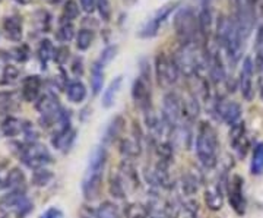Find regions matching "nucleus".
<instances>
[{
  "mask_svg": "<svg viewBox=\"0 0 263 218\" xmlns=\"http://www.w3.org/2000/svg\"><path fill=\"white\" fill-rule=\"evenodd\" d=\"M216 41L218 46L226 48L227 56L231 65H237L245 51L246 40L240 34V29L235 24L234 18L221 16L216 25Z\"/></svg>",
  "mask_w": 263,
  "mask_h": 218,
  "instance_id": "1",
  "label": "nucleus"
},
{
  "mask_svg": "<svg viewBox=\"0 0 263 218\" xmlns=\"http://www.w3.org/2000/svg\"><path fill=\"white\" fill-rule=\"evenodd\" d=\"M174 31L176 35L179 38L180 46H186V44H200L205 47V40L200 35V29H199V19L195 10L192 8H181L177 10L174 21Z\"/></svg>",
  "mask_w": 263,
  "mask_h": 218,
  "instance_id": "2",
  "label": "nucleus"
},
{
  "mask_svg": "<svg viewBox=\"0 0 263 218\" xmlns=\"http://www.w3.org/2000/svg\"><path fill=\"white\" fill-rule=\"evenodd\" d=\"M105 161H107L105 148L97 147L89 157L88 169H86L84 181H82V192H84L86 199L92 201L98 196L100 189H101V183H103Z\"/></svg>",
  "mask_w": 263,
  "mask_h": 218,
  "instance_id": "3",
  "label": "nucleus"
},
{
  "mask_svg": "<svg viewBox=\"0 0 263 218\" xmlns=\"http://www.w3.org/2000/svg\"><path fill=\"white\" fill-rule=\"evenodd\" d=\"M196 154L199 161L206 169L215 167L218 161V136L216 131L206 122L199 124L196 136Z\"/></svg>",
  "mask_w": 263,
  "mask_h": 218,
  "instance_id": "4",
  "label": "nucleus"
},
{
  "mask_svg": "<svg viewBox=\"0 0 263 218\" xmlns=\"http://www.w3.org/2000/svg\"><path fill=\"white\" fill-rule=\"evenodd\" d=\"M155 75L161 86L170 88L174 85L180 75L174 59L168 57L165 53H160L155 57Z\"/></svg>",
  "mask_w": 263,
  "mask_h": 218,
  "instance_id": "5",
  "label": "nucleus"
},
{
  "mask_svg": "<svg viewBox=\"0 0 263 218\" xmlns=\"http://www.w3.org/2000/svg\"><path fill=\"white\" fill-rule=\"evenodd\" d=\"M162 119L170 129L181 123L183 119V100L177 93H167L162 101Z\"/></svg>",
  "mask_w": 263,
  "mask_h": 218,
  "instance_id": "6",
  "label": "nucleus"
},
{
  "mask_svg": "<svg viewBox=\"0 0 263 218\" xmlns=\"http://www.w3.org/2000/svg\"><path fill=\"white\" fill-rule=\"evenodd\" d=\"M22 161L25 162L31 169H43L46 164L51 162V155L47 151L46 147L40 145L37 142L29 143L28 147H25L21 152Z\"/></svg>",
  "mask_w": 263,
  "mask_h": 218,
  "instance_id": "7",
  "label": "nucleus"
},
{
  "mask_svg": "<svg viewBox=\"0 0 263 218\" xmlns=\"http://www.w3.org/2000/svg\"><path fill=\"white\" fill-rule=\"evenodd\" d=\"M29 202L25 198L24 192H15L12 190L10 193H6L0 198V212L8 214V212H18V215H24L29 209Z\"/></svg>",
  "mask_w": 263,
  "mask_h": 218,
  "instance_id": "8",
  "label": "nucleus"
},
{
  "mask_svg": "<svg viewBox=\"0 0 263 218\" xmlns=\"http://www.w3.org/2000/svg\"><path fill=\"white\" fill-rule=\"evenodd\" d=\"M179 3H168V5H165V6H162L152 18L142 27L141 32H139V35L142 38H152L155 37L157 34H158V31H160L161 25L165 22V19L168 18L170 15H171V12L176 9V6H177Z\"/></svg>",
  "mask_w": 263,
  "mask_h": 218,
  "instance_id": "9",
  "label": "nucleus"
},
{
  "mask_svg": "<svg viewBox=\"0 0 263 218\" xmlns=\"http://www.w3.org/2000/svg\"><path fill=\"white\" fill-rule=\"evenodd\" d=\"M132 98L135 104L138 105L141 110L146 112L152 108V95H151V81H146L145 78H136L133 86H132Z\"/></svg>",
  "mask_w": 263,
  "mask_h": 218,
  "instance_id": "10",
  "label": "nucleus"
},
{
  "mask_svg": "<svg viewBox=\"0 0 263 218\" xmlns=\"http://www.w3.org/2000/svg\"><path fill=\"white\" fill-rule=\"evenodd\" d=\"M215 110L218 116L221 117V120L226 122L227 124H230V126L240 122L241 107H240V104H237L235 101H230V100H226V98H221V100L216 101Z\"/></svg>",
  "mask_w": 263,
  "mask_h": 218,
  "instance_id": "11",
  "label": "nucleus"
},
{
  "mask_svg": "<svg viewBox=\"0 0 263 218\" xmlns=\"http://www.w3.org/2000/svg\"><path fill=\"white\" fill-rule=\"evenodd\" d=\"M206 62H208V70H209V76L212 79L214 84H221L226 81V67H224V62L222 57L219 55V50H206Z\"/></svg>",
  "mask_w": 263,
  "mask_h": 218,
  "instance_id": "12",
  "label": "nucleus"
},
{
  "mask_svg": "<svg viewBox=\"0 0 263 218\" xmlns=\"http://www.w3.org/2000/svg\"><path fill=\"white\" fill-rule=\"evenodd\" d=\"M228 196H230V204L237 214L243 215L246 211V199L243 195V179L235 174L230 181V188H228Z\"/></svg>",
  "mask_w": 263,
  "mask_h": 218,
  "instance_id": "13",
  "label": "nucleus"
},
{
  "mask_svg": "<svg viewBox=\"0 0 263 218\" xmlns=\"http://www.w3.org/2000/svg\"><path fill=\"white\" fill-rule=\"evenodd\" d=\"M253 72L254 62L250 56H247L243 62L241 74H240V89L247 101L253 98Z\"/></svg>",
  "mask_w": 263,
  "mask_h": 218,
  "instance_id": "14",
  "label": "nucleus"
},
{
  "mask_svg": "<svg viewBox=\"0 0 263 218\" xmlns=\"http://www.w3.org/2000/svg\"><path fill=\"white\" fill-rule=\"evenodd\" d=\"M230 142L233 145L234 151L240 155L245 157L247 148H249V141L246 138V128L243 122H238L231 126L230 131Z\"/></svg>",
  "mask_w": 263,
  "mask_h": 218,
  "instance_id": "15",
  "label": "nucleus"
},
{
  "mask_svg": "<svg viewBox=\"0 0 263 218\" xmlns=\"http://www.w3.org/2000/svg\"><path fill=\"white\" fill-rule=\"evenodd\" d=\"M145 123H146V128H148L151 136L155 142L161 141V136L165 133V128H168L164 122L162 116L160 117L152 108L145 112Z\"/></svg>",
  "mask_w": 263,
  "mask_h": 218,
  "instance_id": "16",
  "label": "nucleus"
},
{
  "mask_svg": "<svg viewBox=\"0 0 263 218\" xmlns=\"http://www.w3.org/2000/svg\"><path fill=\"white\" fill-rule=\"evenodd\" d=\"M41 79L37 75L27 76L24 81H22V89H21V94L22 98L28 103H32L37 100L38 94H40V89H41Z\"/></svg>",
  "mask_w": 263,
  "mask_h": 218,
  "instance_id": "17",
  "label": "nucleus"
},
{
  "mask_svg": "<svg viewBox=\"0 0 263 218\" xmlns=\"http://www.w3.org/2000/svg\"><path fill=\"white\" fill-rule=\"evenodd\" d=\"M3 31L5 35L12 41H21L22 38V21L16 15L6 16L3 21Z\"/></svg>",
  "mask_w": 263,
  "mask_h": 218,
  "instance_id": "18",
  "label": "nucleus"
},
{
  "mask_svg": "<svg viewBox=\"0 0 263 218\" xmlns=\"http://www.w3.org/2000/svg\"><path fill=\"white\" fill-rule=\"evenodd\" d=\"M212 10H211V6L209 3H205L202 5V9L197 15V19H199V29H200V35L202 38L208 41V37L212 31Z\"/></svg>",
  "mask_w": 263,
  "mask_h": 218,
  "instance_id": "19",
  "label": "nucleus"
},
{
  "mask_svg": "<svg viewBox=\"0 0 263 218\" xmlns=\"http://www.w3.org/2000/svg\"><path fill=\"white\" fill-rule=\"evenodd\" d=\"M123 129H124V119H123L122 116H116L113 120L108 123L107 129H105V133H104L103 136L104 145L113 143L122 135Z\"/></svg>",
  "mask_w": 263,
  "mask_h": 218,
  "instance_id": "20",
  "label": "nucleus"
},
{
  "mask_svg": "<svg viewBox=\"0 0 263 218\" xmlns=\"http://www.w3.org/2000/svg\"><path fill=\"white\" fill-rule=\"evenodd\" d=\"M75 135L76 132L70 126L65 128V129H59L54 133V136L51 139V143H53V147L57 148V150H67L72 145V142H73Z\"/></svg>",
  "mask_w": 263,
  "mask_h": 218,
  "instance_id": "21",
  "label": "nucleus"
},
{
  "mask_svg": "<svg viewBox=\"0 0 263 218\" xmlns=\"http://www.w3.org/2000/svg\"><path fill=\"white\" fill-rule=\"evenodd\" d=\"M205 202L206 207L211 211H219L224 205V196H222V190L219 188V185L211 186L205 190Z\"/></svg>",
  "mask_w": 263,
  "mask_h": 218,
  "instance_id": "22",
  "label": "nucleus"
},
{
  "mask_svg": "<svg viewBox=\"0 0 263 218\" xmlns=\"http://www.w3.org/2000/svg\"><path fill=\"white\" fill-rule=\"evenodd\" d=\"M199 112H200V105L196 95H189L186 100H183V119H186L187 122H193L199 116Z\"/></svg>",
  "mask_w": 263,
  "mask_h": 218,
  "instance_id": "23",
  "label": "nucleus"
},
{
  "mask_svg": "<svg viewBox=\"0 0 263 218\" xmlns=\"http://www.w3.org/2000/svg\"><path fill=\"white\" fill-rule=\"evenodd\" d=\"M120 152L126 158H136L141 154V139L136 136L135 139L124 138L120 142Z\"/></svg>",
  "mask_w": 263,
  "mask_h": 218,
  "instance_id": "24",
  "label": "nucleus"
},
{
  "mask_svg": "<svg viewBox=\"0 0 263 218\" xmlns=\"http://www.w3.org/2000/svg\"><path fill=\"white\" fill-rule=\"evenodd\" d=\"M122 82H123V78L122 76H117V78H114L113 81L110 82V85L107 86V89L104 91L103 94V105L104 107H111L114 104V100H116V97L119 94V91H120V88H122Z\"/></svg>",
  "mask_w": 263,
  "mask_h": 218,
  "instance_id": "25",
  "label": "nucleus"
},
{
  "mask_svg": "<svg viewBox=\"0 0 263 218\" xmlns=\"http://www.w3.org/2000/svg\"><path fill=\"white\" fill-rule=\"evenodd\" d=\"M5 186H8L9 189L15 190V192H24L25 190V176H24V173L19 169H12L8 173Z\"/></svg>",
  "mask_w": 263,
  "mask_h": 218,
  "instance_id": "26",
  "label": "nucleus"
},
{
  "mask_svg": "<svg viewBox=\"0 0 263 218\" xmlns=\"http://www.w3.org/2000/svg\"><path fill=\"white\" fill-rule=\"evenodd\" d=\"M66 94L72 103H82L86 97V88L81 81H73L66 88Z\"/></svg>",
  "mask_w": 263,
  "mask_h": 218,
  "instance_id": "27",
  "label": "nucleus"
},
{
  "mask_svg": "<svg viewBox=\"0 0 263 218\" xmlns=\"http://www.w3.org/2000/svg\"><path fill=\"white\" fill-rule=\"evenodd\" d=\"M120 171H122V174H120V177H122V180L127 181L129 185H130L133 189H136V188H139V177H138V171L135 170V167L132 166V162H129L127 160H124L122 162V166H120Z\"/></svg>",
  "mask_w": 263,
  "mask_h": 218,
  "instance_id": "28",
  "label": "nucleus"
},
{
  "mask_svg": "<svg viewBox=\"0 0 263 218\" xmlns=\"http://www.w3.org/2000/svg\"><path fill=\"white\" fill-rule=\"evenodd\" d=\"M2 132L9 138L18 136L19 133L24 132V123L16 117H6L2 123Z\"/></svg>",
  "mask_w": 263,
  "mask_h": 218,
  "instance_id": "29",
  "label": "nucleus"
},
{
  "mask_svg": "<svg viewBox=\"0 0 263 218\" xmlns=\"http://www.w3.org/2000/svg\"><path fill=\"white\" fill-rule=\"evenodd\" d=\"M54 51H56V50H54V47H53V44H51L50 40H43V41L40 43V46H38V59H40L43 67L47 66L48 60L54 59Z\"/></svg>",
  "mask_w": 263,
  "mask_h": 218,
  "instance_id": "30",
  "label": "nucleus"
},
{
  "mask_svg": "<svg viewBox=\"0 0 263 218\" xmlns=\"http://www.w3.org/2000/svg\"><path fill=\"white\" fill-rule=\"evenodd\" d=\"M104 84V67H101L97 62L92 65L91 69V88L94 95L100 94V91L103 89Z\"/></svg>",
  "mask_w": 263,
  "mask_h": 218,
  "instance_id": "31",
  "label": "nucleus"
},
{
  "mask_svg": "<svg viewBox=\"0 0 263 218\" xmlns=\"http://www.w3.org/2000/svg\"><path fill=\"white\" fill-rule=\"evenodd\" d=\"M95 215L97 218H120V212L113 202H103L95 211Z\"/></svg>",
  "mask_w": 263,
  "mask_h": 218,
  "instance_id": "32",
  "label": "nucleus"
},
{
  "mask_svg": "<svg viewBox=\"0 0 263 218\" xmlns=\"http://www.w3.org/2000/svg\"><path fill=\"white\" fill-rule=\"evenodd\" d=\"M94 41V32L91 29H81L76 37V47L79 50H88Z\"/></svg>",
  "mask_w": 263,
  "mask_h": 218,
  "instance_id": "33",
  "label": "nucleus"
},
{
  "mask_svg": "<svg viewBox=\"0 0 263 218\" xmlns=\"http://www.w3.org/2000/svg\"><path fill=\"white\" fill-rule=\"evenodd\" d=\"M56 37L60 43H69L72 38L75 37V28H73L72 22L63 21L62 25H60V28L57 29Z\"/></svg>",
  "mask_w": 263,
  "mask_h": 218,
  "instance_id": "34",
  "label": "nucleus"
},
{
  "mask_svg": "<svg viewBox=\"0 0 263 218\" xmlns=\"http://www.w3.org/2000/svg\"><path fill=\"white\" fill-rule=\"evenodd\" d=\"M110 193L117 199L124 198V183H123L120 174H111V177H110Z\"/></svg>",
  "mask_w": 263,
  "mask_h": 218,
  "instance_id": "35",
  "label": "nucleus"
},
{
  "mask_svg": "<svg viewBox=\"0 0 263 218\" xmlns=\"http://www.w3.org/2000/svg\"><path fill=\"white\" fill-rule=\"evenodd\" d=\"M126 218H149V212L141 204H129L124 209Z\"/></svg>",
  "mask_w": 263,
  "mask_h": 218,
  "instance_id": "36",
  "label": "nucleus"
},
{
  "mask_svg": "<svg viewBox=\"0 0 263 218\" xmlns=\"http://www.w3.org/2000/svg\"><path fill=\"white\" fill-rule=\"evenodd\" d=\"M252 173L253 174H262L263 173V143H257L253 151V160H252Z\"/></svg>",
  "mask_w": 263,
  "mask_h": 218,
  "instance_id": "37",
  "label": "nucleus"
},
{
  "mask_svg": "<svg viewBox=\"0 0 263 218\" xmlns=\"http://www.w3.org/2000/svg\"><path fill=\"white\" fill-rule=\"evenodd\" d=\"M155 151L158 154L160 160L170 161L173 158V143L167 142V141H158V142H155Z\"/></svg>",
  "mask_w": 263,
  "mask_h": 218,
  "instance_id": "38",
  "label": "nucleus"
},
{
  "mask_svg": "<svg viewBox=\"0 0 263 218\" xmlns=\"http://www.w3.org/2000/svg\"><path fill=\"white\" fill-rule=\"evenodd\" d=\"M53 179L51 171L46 170V169H37L32 174V183L35 186H46Z\"/></svg>",
  "mask_w": 263,
  "mask_h": 218,
  "instance_id": "39",
  "label": "nucleus"
},
{
  "mask_svg": "<svg viewBox=\"0 0 263 218\" xmlns=\"http://www.w3.org/2000/svg\"><path fill=\"white\" fill-rule=\"evenodd\" d=\"M79 16V6L75 0H67L63 8V19L66 22H72L73 19Z\"/></svg>",
  "mask_w": 263,
  "mask_h": 218,
  "instance_id": "40",
  "label": "nucleus"
},
{
  "mask_svg": "<svg viewBox=\"0 0 263 218\" xmlns=\"http://www.w3.org/2000/svg\"><path fill=\"white\" fill-rule=\"evenodd\" d=\"M116 53H117V46H108L103 50V53L100 55V59L97 60V63L101 67H105L114 57H116Z\"/></svg>",
  "mask_w": 263,
  "mask_h": 218,
  "instance_id": "41",
  "label": "nucleus"
},
{
  "mask_svg": "<svg viewBox=\"0 0 263 218\" xmlns=\"http://www.w3.org/2000/svg\"><path fill=\"white\" fill-rule=\"evenodd\" d=\"M181 186H183V192L186 193V196H192L197 192V181L193 176H189V174L184 176Z\"/></svg>",
  "mask_w": 263,
  "mask_h": 218,
  "instance_id": "42",
  "label": "nucleus"
},
{
  "mask_svg": "<svg viewBox=\"0 0 263 218\" xmlns=\"http://www.w3.org/2000/svg\"><path fill=\"white\" fill-rule=\"evenodd\" d=\"M10 56L13 57L16 62H25V60H28L29 57V48L28 46H25V44H22V46H18V47L12 48L10 50Z\"/></svg>",
  "mask_w": 263,
  "mask_h": 218,
  "instance_id": "43",
  "label": "nucleus"
},
{
  "mask_svg": "<svg viewBox=\"0 0 263 218\" xmlns=\"http://www.w3.org/2000/svg\"><path fill=\"white\" fill-rule=\"evenodd\" d=\"M18 67L8 65V66L5 67V70H3V76H2L3 79H2V82H3V84H12V82H15V81L18 79Z\"/></svg>",
  "mask_w": 263,
  "mask_h": 218,
  "instance_id": "44",
  "label": "nucleus"
},
{
  "mask_svg": "<svg viewBox=\"0 0 263 218\" xmlns=\"http://www.w3.org/2000/svg\"><path fill=\"white\" fill-rule=\"evenodd\" d=\"M97 8L104 21H110L111 18V5L108 0H97Z\"/></svg>",
  "mask_w": 263,
  "mask_h": 218,
  "instance_id": "45",
  "label": "nucleus"
},
{
  "mask_svg": "<svg viewBox=\"0 0 263 218\" xmlns=\"http://www.w3.org/2000/svg\"><path fill=\"white\" fill-rule=\"evenodd\" d=\"M35 22L40 27V31H47L48 25H50V15H48L46 10H40L35 13Z\"/></svg>",
  "mask_w": 263,
  "mask_h": 218,
  "instance_id": "46",
  "label": "nucleus"
},
{
  "mask_svg": "<svg viewBox=\"0 0 263 218\" xmlns=\"http://www.w3.org/2000/svg\"><path fill=\"white\" fill-rule=\"evenodd\" d=\"M237 10H254L259 0H233Z\"/></svg>",
  "mask_w": 263,
  "mask_h": 218,
  "instance_id": "47",
  "label": "nucleus"
},
{
  "mask_svg": "<svg viewBox=\"0 0 263 218\" xmlns=\"http://www.w3.org/2000/svg\"><path fill=\"white\" fill-rule=\"evenodd\" d=\"M165 214H167V217L168 218H179L180 207L176 202L168 201V202L165 204Z\"/></svg>",
  "mask_w": 263,
  "mask_h": 218,
  "instance_id": "48",
  "label": "nucleus"
},
{
  "mask_svg": "<svg viewBox=\"0 0 263 218\" xmlns=\"http://www.w3.org/2000/svg\"><path fill=\"white\" fill-rule=\"evenodd\" d=\"M67 57H69V48L65 47V46L56 48V51H54V60H56L59 65H63L66 60H67Z\"/></svg>",
  "mask_w": 263,
  "mask_h": 218,
  "instance_id": "49",
  "label": "nucleus"
},
{
  "mask_svg": "<svg viewBox=\"0 0 263 218\" xmlns=\"http://www.w3.org/2000/svg\"><path fill=\"white\" fill-rule=\"evenodd\" d=\"M72 72H73L75 76H82V74H84V62H82V59L76 57L75 60H73V63H72Z\"/></svg>",
  "mask_w": 263,
  "mask_h": 218,
  "instance_id": "50",
  "label": "nucleus"
},
{
  "mask_svg": "<svg viewBox=\"0 0 263 218\" xmlns=\"http://www.w3.org/2000/svg\"><path fill=\"white\" fill-rule=\"evenodd\" d=\"M79 3H81V8L86 13H92L95 8H97V2L95 0H79Z\"/></svg>",
  "mask_w": 263,
  "mask_h": 218,
  "instance_id": "51",
  "label": "nucleus"
},
{
  "mask_svg": "<svg viewBox=\"0 0 263 218\" xmlns=\"http://www.w3.org/2000/svg\"><path fill=\"white\" fill-rule=\"evenodd\" d=\"M256 69L263 74V44L257 47V55H256Z\"/></svg>",
  "mask_w": 263,
  "mask_h": 218,
  "instance_id": "52",
  "label": "nucleus"
},
{
  "mask_svg": "<svg viewBox=\"0 0 263 218\" xmlns=\"http://www.w3.org/2000/svg\"><path fill=\"white\" fill-rule=\"evenodd\" d=\"M62 217H63V215H62V212H60L59 209L50 208L47 209V211H46V212H44V214H43L40 218H62Z\"/></svg>",
  "mask_w": 263,
  "mask_h": 218,
  "instance_id": "53",
  "label": "nucleus"
},
{
  "mask_svg": "<svg viewBox=\"0 0 263 218\" xmlns=\"http://www.w3.org/2000/svg\"><path fill=\"white\" fill-rule=\"evenodd\" d=\"M15 2H18V3H21V5H27V3H29L31 0H15Z\"/></svg>",
  "mask_w": 263,
  "mask_h": 218,
  "instance_id": "54",
  "label": "nucleus"
},
{
  "mask_svg": "<svg viewBox=\"0 0 263 218\" xmlns=\"http://www.w3.org/2000/svg\"><path fill=\"white\" fill-rule=\"evenodd\" d=\"M3 186H5V183H3V181H2V179H0V189H2Z\"/></svg>",
  "mask_w": 263,
  "mask_h": 218,
  "instance_id": "55",
  "label": "nucleus"
},
{
  "mask_svg": "<svg viewBox=\"0 0 263 218\" xmlns=\"http://www.w3.org/2000/svg\"><path fill=\"white\" fill-rule=\"evenodd\" d=\"M62 0H51V3H60Z\"/></svg>",
  "mask_w": 263,
  "mask_h": 218,
  "instance_id": "56",
  "label": "nucleus"
},
{
  "mask_svg": "<svg viewBox=\"0 0 263 218\" xmlns=\"http://www.w3.org/2000/svg\"><path fill=\"white\" fill-rule=\"evenodd\" d=\"M152 218H162V217H152Z\"/></svg>",
  "mask_w": 263,
  "mask_h": 218,
  "instance_id": "57",
  "label": "nucleus"
},
{
  "mask_svg": "<svg viewBox=\"0 0 263 218\" xmlns=\"http://www.w3.org/2000/svg\"><path fill=\"white\" fill-rule=\"evenodd\" d=\"M212 218H216V217H212Z\"/></svg>",
  "mask_w": 263,
  "mask_h": 218,
  "instance_id": "58",
  "label": "nucleus"
}]
</instances>
